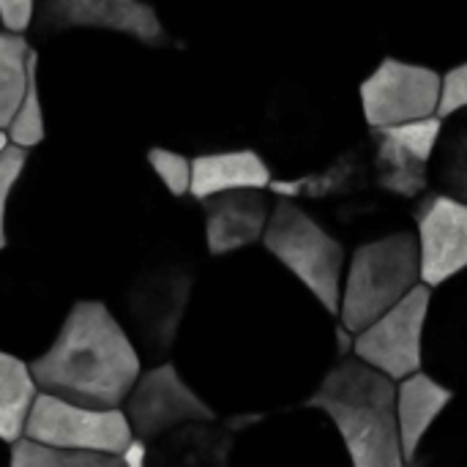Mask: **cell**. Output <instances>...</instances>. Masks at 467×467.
Returning a JSON list of instances; mask_svg holds the SVG:
<instances>
[{
    "mask_svg": "<svg viewBox=\"0 0 467 467\" xmlns=\"http://www.w3.org/2000/svg\"><path fill=\"white\" fill-rule=\"evenodd\" d=\"M142 372L140 350L101 301H77L52 345L30 361L38 394L93 410H120Z\"/></svg>",
    "mask_w": 467,
    "mask_h": 467,
    "instance_id": "6da1fadb",
    "label": "cell"
},
{
    "mask_svg": "<svg viewBox=\"0 0 467 467\" xmlns=\"http://www.w3.org/2000/svg\"><path fill=\"white\" fill-rule=\"evenodd\" d=\"M397 386L356 358L331 364L304 402L337 430L350 467H410L397 424Z\"/></svg>",
    "mask_w": 467,
    "mask_h": 467,
    "instance_id": "7a4b0ae2",
    "label": "cell"
},
{
    "mask_svg": "<svg viewBox=\"0 0 467 467\" xmlns=\"http://www.w3.org/2000/svg\"><path fill=\"white\" fill-rule=\"evenodd\" d=\"M416 287H421L416 233L394 230L364 241L348 257L337 323L358 337Z\"/></svg>",
    "mask_w": 467,
    "mask_h": 467,
    "instance_id": "3957f363",
    "label": "cell"
},
{
    "mask_svg": "<svg viewBox=\"0 0 467 467\" xmlns=\"http://www.w3.org/2000/svg\"><path fill=\"white\" fill-rule=\"evenodd\" d=\"M260 246L306 296L320 304L328 317H339L348 252L320 219H315L301 202L276 200Z\"/></svg>",
    "mask_w": 467,
    "mask_h": 467,
    "instance_id": "277c9868",
    "label": "cell"
},
{
    "mask_svg": "<svg viewBox=\"0 0 467 467\" xmlns=\"http://www.w3.org/2000/svg\"><path fill=\"white\" fill-rule=\"evenodd\" d=\"M230 421L241 438L252 441L254 467H350L337 430L309 405L235 413Z\"/></svg>",
    "mask_w": 467,
    "mask_h": 467,
    "instance_id": "5b68a950",
    "label": "cell"
},
{
    "mask_svg": "<svg viewBox=\"0 0 467 467\" xmlns=\"http://www.w3.org/2000/svg\"><path fill=\"white\" fill-rule=\"evenodd\" d=\"M25 441L74 454L120 457L134 432L123 410H93L38 394L25 424Z\"/></svg>",
    "mask_w": 467,
    "mask_h": 467,
    "instance_id": "8992f818",
    "label": "cell"
},
{
    "mask_svg": "<svg viewBox=\"0 0 467 467\" xmlns=\"http://www.w3.org/2000/svg\"><path fill=\"white\" fill-rule=\"evenodd\" d=\"M194 296V274L183 265H159L145 271L126 293L131 342L148 358L164 364L181 334ZM126 328V334H129Z\"/></svg>",
    "mask_w": 467,
    "mask_h": 467,
    "instance_id": "52a82bcc",
    "label": "cell"
},
{
    "mask_svg": "<svg viewBox=\"0 0 467 467\" xmlns=\"http://www.w3.org/2000/svg\"><path fill=\"white\" fill-rule=\"evenodd\" d=\"M443 74L424 63L383 57L358 85L361 115L369 131L438 118Z\"/></svg>",
    "mask_w": 467,
    "mask_h": 467,
    "instance_id": "ba28073f",
    "label": "cell"
},
{
    "mask_svg": "<svg viewBox=\"0 0 467 467\" xmlns=\"http://www.w3.org/2000/svg\"><path fill=\"white\" fill-rule=\"evenodd\" d=\"M432 306V290L416 287L391 312L356 337L353 358L383 375L394 386L424 369V337Z\"/></svg>",
    "mask_w": 467,
    "mask_h": 467,
    "instance_id": "9c48e42d",
    "label": "cell"
},
{
    "mask_svg": "<svg viewBox=\"0 0 467 467\" xmlns=\"http://www.w3.org/2000/svg\"><path fill=\"white\" fill-rule=\"evenodd\" d=\"M120 410L126 413L134 438L148 446L186 424L219 421L216 408L183 380L172 361L145 369Z\"/></svg>",
    "mask_w": 467,
    "mask_h": 467,
    "instance_id": "30bf717a",
    "label": "cell"
},
{
    "mask_svg": "<svg viewBox=\"0 0 467 467\" xmlns=\"http://www.w3.org/2000/svg\"><path fill=\"white\" fill-rule=\"evenodd\" d=\"M441 129L443 120L430 118L421 123L369 131V167L375 186L383 194L402 200H421L430 194V170Z\"/></svg>",
    "mask_w": 467,
    "mask_h": 467,
    "instance_id": "8fae6325",
    "label": "cell"
},
{
    "mask_svg": "<svg viewBox=\"0 0 467 467\" xmlns=\"http://www.w3.org/2000/svg\"><path fill=\"white\" fill-rule=\"evenodd\" d=\"M36 33L109 30L145 47H167L170 33L153 5L137 0H52L36 14Z\"/></svg>",
    "mask_w": 467,
    "mask_h": 467,
    "instance_id": "7c38bea8",
    "label": "cell"
},
{
    "mask_svg": "<svg viewBox=\"0 0 467 467\" xmlns=\"http://www.w3.org/2000/svg\"><path fill=\"white\" fill-rule=\"evenodd\" d=\"M421 285L441 290L467 274V205L430 192L416 208Z\"/></svg>",
    "mask_w": 467,
    "mask_h": 467,
    "instance_id": "4fadbf2b",
    "label": "cell"
},
{
    "mask_svg": "<svg viewBox=\"0 0 467 467\" xmlns=\"http://www.w3.org/2000/svg\"><path fill=\"white\" fill-rule=\"evenodd\" d=\"M424 372L457 394L467 391V274L432 290Z\"/></svg>",
    "mask_w": 467,
    "mask_h": 467,
    "instance_id": "5bb4252c",
    "label": "cell"
},
{
    "mask_svg": "<svg viewBox=\"0 0 467 467\" xmlns=\"http://www.w3.org/2000/svg\"><path fill=\"white\" fill-rule=\"evenodd\" d=\"M271 192H233L202 202L205 249L211 257H230L235 252L263 244L271 213Z\"/></svg>",
    "mask_w": 467,
    "mask_h": 467,
    "instance_id": "9a60e30c",
    "label": "cell"
},
{
    "mask_svg": "<svg viewBox=\"0 0 467 467\" xmlns=\"http://www.w3.org/2000/svg\"><path fill=\"white\" fill-rule=\"evenodd\" d=\"M238 438L230 419L186 424L150 443L148 467H233Z\"/></svg>",
    "mask_w": 467,
    "mask_h": 467,
    "instance_id": "2e32d148",
    "label": "cell"
},
{
    "mask_svg": "<svg viewBox=\"0 0 467 467\" xmlns=\"http://www.w3.org/2000/svg\"><path fill=\"white\" fill-rule=\"evenodd\" d=\"M274 183V170L254 148L213 150L192 159V194L205 202L219 194L233 192H268Z\"/></svg>",
    "mask_w": 467,
    "mask_h": 467,
    "instance_id": "e0dca14e",
    "label": "cell"
},
{
    "mask_svg": "<svg viewBox=\"0 0 467 467\" xmlns=\"http://www.w3.org/2000/svg\"><path fill=\"white\" fill-rule=\"evenodd\" d=\"M457 400V391L427 375L424 369L402 383H397V424H400V438H402V451L410 465L416 457L419 446L427 441V435L435 430V424L443 419V413L451 408Z\"/></svg>",
    "mask_w": 467,
    "mask_h": 467,
    "instance_id": "ac0fdd59",
    "label": "cell"
},
{
    "mask_svg": "<svg viewBox=\"0 0 467 467\" xmlns=\"http://www.w3.org/2000/svg\"><path fill=\"white\" fill-rule=\"evenodd\" d=\"M38 397L30 364L0 350V443L14 446L25 438V424Z\"/></svg>",
    "mask_w": 467,
    "mask_h": 467,
    "instance_id": "d6986e66",
    "label": "cell"
},
{
    "mask_svg": "<svg viewBox=\"0 0 467 467\" xmlns=\"http://www.w3.org/2000/svg\"><path fill=\"white\" fill-rule=\"evenodd\" d=\"M430 186H435L438 194L467 205V109L443 120L430 170Z\"/></svg>",
    "mask_w": 467,
    "mask_h": 467,
    "instance_id": "ffe728a7",
    "label": "cell"
},
{
    "mask_svg": "<svg viewBox=\"0 0 467 467\" xmlns=\"http://www.w3.org/2000/svg\"><path fill=\"white\" fill-rule=\"evenodd\" d=\"M410 467H467V391H460L427 441L419 446Z\"/></svg>",
    "mask_w": 467,
    "mask_h": 467,
    "instance_id": "44dd1931",
    "label": "cell"
},
{
    "mask_svg": "<svg viewBox=\"0 0 467 467\" xmlns=\"http://www.w3.org/2000/svg\"><path fill=\"white\" fill-rule=\"evenodd\" d=\"M36 66L38 55L25 36L0 33V131H8Z\"/></svg>",
    "mask_w": 467,
    "mask_h": 467,
    "instance_id": "7402d4cb",
    "label": "cell"
},
{
    "mask_svg": "<svg viewBox=\"0 0 467 467\" xmlns=\"http://www.w3.org/2000/svg\"><path fill=\"white\" fill-rule=\"evenodd\" d=\"M5 467H123L118 457H99V454H74L49 446H38L30 441H16L8 446V465Z\"/></svg>",
    "mask_w": 467,
    "mask_h": 467,
    "instance_id": "603a6c76",
    "label": "cell"
},
{
    "mask_svg": "<svg viewBox=\"0 0 467 467\" xmlns=\"http://www.w3.org/2000/svg\"><path fill=\"white\" fill-rule=\"evenodd\" d=\"M8 140L14 148L30 150L36 145H41L44 140V107H41V93H38V66L30 71V82H27V93L8 126Z\"/></svg>",
    "mask_w": 467,
    "mask_h": 467,
    "instance_id": "cb8c5ba5",
    "label": "cell"
},
{
    "mask_svg": "<svg viewBox=\"0 0 467 467\" xmlns=\"http://www.w3.org/2000/svg\"><path fill=\"white\" fill-rule=\"evenodd\" d=\"M148 164L172 197L192 194V159L189 156L156 145L148 150Z\"/></svg>",
    "mask_w": 467,
    "mask_h": 467,
    "instance_id": "d4e9b609",
    "label": "cell"
},
{
    "mask_svg": "<svg viewBox=\"0 0 467 467\" xmlns=\"http://www.w3.org/2000/svg\"><path fill=\"white\" fill-rule=\"evenodd\" d=\"M27 164V150L22 148H8L5 153H0V252L8 246V233H5V216H8V202L11 194L25 172Z\"/></svg>",
    "mask_w": 467,
    "mask_h": 467,
    "instance_id": "484cf974",
    "label": "cell"
},
{
    "mask_svg": "<svg viewBox=\"0 0 467 467\" xmlns=\"http://www.w3.org/2000/svg\"><path fill=\"white\" fill-rule=\"evenodd\" d=\"M467 109V60L451 66L443 74V93H441V112L438 118L446 120L457 112Z\"/></svg>",
    "mask_w": 467,
    "mask_h": 467,
    "instance_id": "4316f807",
    "label": "cell"
},
{
    "mask_svg": "<svg viewBox=\"0 0 467 467\" xmlns=\"http://www.w3.org/2000/svg\"><path fill=\"white\" fill-rule=\"evenodd\" d=\"M38 5L33 0H0V25L3 33L11 36H25L36 25Z\"/></svg>",
    "mask_w": 467,
    "mask_h": 467,
    "instance_id": "83f0119b",
    "label": "cell"
},
{
    "mask_svg": "<svg viewBox=\"0 0 467 467\" xmlns=\"http://www.w3.org/2000/svg\"><path fill=\"white\" fill-rule=\"evenodd\" d=\"M148 454H150V446L145 441L134 438L118 460L123 462V467H148Z\"/></svg>",
    "mask_w": 467,
    "mask_h": 467,
    "instance_id": "f1b7e54d",
    "label": "cell"
},
{
    "mask_svg": "<svg viewBox=\"0 0 467 467\" xmlns=\"http://www.w3.org/2000/svg\"><path fill=\"white\" fill-rule=\"evenodd\" d=\"M334 345H337V361H345V358H353V348H356V337L342 328L339 323L334 326Z\"/></svg>",
    "mask_w": 467,
    "mask_h": 467,
    "instance_id": "f546056e",
    "label": "cell"
},
{
    "mask_svg": "<svg viewBox=\"0 0 467 467\" xmlns=\"http://www.w3.org/2000/svg\"><path fill=\"white\" fill-rule=\"evenodd\" d=\"M11 148V140H8V134L5 131H0V153H5Z\"/></svg>",
    "mask_w": 467,
    "mask_h": 467,
    "instance_id": "4dcf8cb0",
    "label": "cell"
}]
</instances>
